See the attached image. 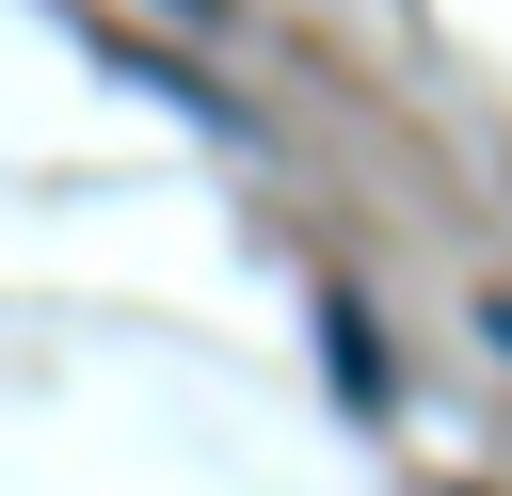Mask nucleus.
Instances as JSON below:
<instances>
[{"mask_svg": "<svg viewBox=\"0 0 512 496\" xmlns=\"http://www.w3.org/2000/svg\"><path fill=\"white\" fill-rule=\"evenodd\" d=\"M144 16H176V32H224V0H144Z\"/></svg>", "mask_w": 512, "mask_h": 496, "instance_id": "2", "label": "nucleus"}, {"mask_svg": "<svg viewBox=\"0 0 512 496\" xmlns=\"http://www.w3.org/2000/svg\"><path fill=\"white\" fill-rule=\"evenodd\" d=\"M320 368H336V400H352V416H400V352L368 336V304H352V288H320Z\"/></svg>", "mask_w": 512, "mask_h": 496, "instance_id": "1", "label": "nucleus"}, {"mask_svg": "<svg viewBox=\"0 0 512 496\" xmlns=\"http://www.w3.org/2000/svg\"><path fill=\"white\" fill-rule=\"evenodd\" d=\"M480 336H496V352H512V288H496V304H480Z\"/></svg>", "mask_w": 512, "mask_h": 496, "instance_id": "3", "label": "nucleus"}]
</instances>
